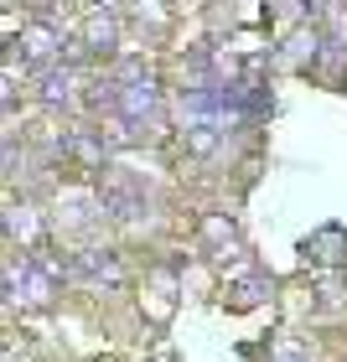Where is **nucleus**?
Here are the masks:
<instances>
[{
    "instance_id": "1",
    "label": "nucleus",
    "mask_w": 347,
    "mask_h": 362,
    "mask_svg": "<svg viewBox=\"0 0 347 362\" xmlns=\"http://www.w3.org/2000/svg\"><path fill=\"white\" fill-rule=\"evenodd\" d=\"M52 274L57 264H47V259H21V269H11V295L16 300H26V305H42L47 295H52Z\"/></svg>"
},
{
    "instance_id": "2",
    "label": "nucleus",
    "mask_w": 347,
    "mask_h": 362,
    "mask_svg": "<svg viewBox=\"0 0 347 362\" xmlns=\"http://www.w3.org/2000/svg\"><path fill=\"white\" fill-rule=\"evenodd\" d=\"M114 109L140 124V119H151V114L161 109V93H156L151 78H130V88H120V104H114Z\"/></svg>"
},
{
    "instance_id": "3",
    "label": "nucleus",
    "mask_w": 347,
    "mask_h": 362,
    "mask_svg": "<svg viewBox=\"0 0 347 362\" xmlns=\"http://www.w3.org/2000/svg\"><path fill=\"white\" fill-rule=\"evenodd\" d=\"M78 274H89V279H109V285H114V279H120V259H114L109 249H93V254L78 259Z\"/></svg>"
},
{
    "instance_id": "4",
    "label": "nucleus",
    "mask_w": 347,
    "mask_h": 362,
    "mask_svg": "<svg viewBox=\"0 0 347 362\" xmlns=\"http://www.w3.org/2000/svg\"><path fill=\"white\" fill-rule=\"evenodd\" d=\"M264 290H270V279H264V274H249V279H239V285H234V300H239V305H254V300H264Z\"/></svg>"
},
{
    "instance_id": "5",
    "label": "nucleus",
    "mask_w": 347,
    "mask_h": 362,
    "mask_svg": "<svg viewBox=\"0 0 347 362\" xmlns=\"http://www.w3.org/2000/svg\"><path fill=\"white\" fill-rule=\"evenodd\" d=\"M26 57H47L52 52V42H57V31H47V26H37V31H26Z\"/></svg>"
},
{
    "instance_id": "6",
    "label": "nucleus",
    "mask_w": 347,
    "mask_h": 362,
    "mask_svg": "<svg viewBox=\"0 0 347 362\" xmlns=\"http://www.w3.org/2000/svg\"><path fill=\"white\" fill-rule=\"evenodd\" d=\"M68 83H73V73H68V68H62V73H57V68H52V73H42V93L52 98V104H57V98H68Z\"/></svg>"
}]
</instances>
